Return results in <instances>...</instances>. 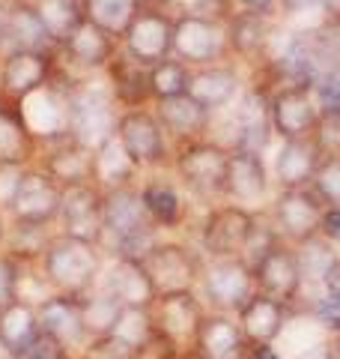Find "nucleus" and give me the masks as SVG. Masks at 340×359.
Listing matches in <instances>:
<instances>
[{
  "label": "nucleus",
  "mask_w": 340,
  "mask_h": 359,
  "mask_svg": "<svg viewBox=\"0 0 340 359\" xmlns=\"http://www.w3.org/2000/svg\"><path fill=\"white\" fill-rule=\"evenodd\" d=\"M162 240L150 212L143 207L141 183L120 186L105 192V257H138L143 261L153 245Z\"/></svg>",
  "instance_id": "f257e3e1"
},
{
  "label": "nucleus",
  "mask_w": 340,
  "mask_h": 359,
  "mask_svg": "<svg viewBox=\"0 0 340 359\" xmlns=\"http://www.w3.org/2000/svg\"><path fill=\"white\" fill-rule=\"evenodd\" d=\"M101 269H105V252L66 233H57L39 261V273L48 282L51 294L66 297H87L90 290H96Z\"/></svg>",
  "instance_id": "f03ea898"
},
{
  "label": "nucleus",
  "mask_w": 340,
  "mask_h": 359,
  "mask_svg": "<svg viewBox=\"0 0 340 359\" xmlns=\"http://www.w3.org/2000/svg\"><path fill=\"white\" fill-rule=\"evenodd\" d=\"M227 165H230V147L215 138H200L173 147L170 174L176 177V183L185 189L188 198L209 207L224 201Z\"/></svg>",
  "instance_id": "7ed1b4c3"
},
{
  "label": "nucleus",
  "mask_w": 340,
  "mask_h": 359,
  "mask_svg": "<svg viewBox=\"0 0 340 359\" xmlns=\"http://www.w3.org/2000/svg\"><path fill=\"white\" fill-rule=\"evenodd\" d=\"M260 219L257 210H248L230 201L209 204L197 224V249L206 261L215 257H242V249Z\"/></svg>",
  "instance_id": "20e7f679"
},
{
  "label": "nucleus",
  "mask_w": 340,
  "mask_h": 359,
  "mask_svg": "<svg viewBox=\"0 0 340 359\" xmlns=\"http://www.w3.org/2000/svg\"><path fill=\"white\" fill-rule=\"evenodd\" d=\"M117 138L138 165V171L153 174L170 168L173 159V144H170L167 132L158 123L153 105L146 108H122L117 120Z\"/></svg>",
  "instance_id": "39448f33"
},
{
  "label": "nucleus",
  "mask_w": 340,
  "mask_h": 359,
  "mask_svg": "<svg viewBox=\"0 0 340 359\" xmlns=\"http://www.w3.org/2000/svg\"><path fill=\"white\" fill-rule=\"evenodd\" d=\"M197 294L203 299L206 311L221 314H239V309L257 294L254 269L242 257H215L203 261Z\"/></svg>",
  "instance_id": "423d86ee"
},
{
  "label": "nucleus",
  "mask_w": 340,
  "mask_h": 359,
  "mask_svg": "<svg viewBox=\"0 0 340 359\" xmlns=\"http://www.w3.org/2000/svg\"><path fill=\"white\" fill-rule=\"evenodd\" d=\"M57 69H60L57 51L6 48L0 54V99L9 105H24L30 96L54 81Z\"/></svg>",
  "instance_id": "0eeeda50"
},
{
  "label": "nucleus",
  "mask_w": 340,
  "mask_h": 359,
  "mask_svg": "<svg viewBox=\"0 0 340 359\" xmlns=\"http://www.w3.org/2000/svg\"><path fill=\"white\" fill-rule=\"evenodd\" d=\"M173 57L191 66V69L230 60L227 25L183 9L173 21Z\"/></svg>",
  "instance_id": "6e6552de"
},
{
  "label": "nucleus",
  "mask_w": 340,
  "mask_h": 359,
  "mask_svg": "<svg viewBox=\"0 0 340 359\" xmlns=\"http://www.w3.org/2000/svg\"><path fill=\"white\" fill-rule=\"evenodd\" d=\"M63 210V186L51 174H45L39 165H30L21 171L18 186L6 204L9 222L24 224H57Z\"/></svg>",
  "instance_id": "1a4fd4ad"
},
{
  "label": "nucleus",
  "mask_w": 340,
  "mask_h": 359,
  "mask_svg": "<svg viewBox=\"0 0 340 359\" xmlns=\"http://www.w3.org/2000/svg\"><path fill=\"white\" fill-rule=\"evenodd\" d=\"M206 306L197 290H179V294H162L153 306V320L158 332V344L183 353L194 347L197 330L203 323Z\"/></svg>",
  "instance_id": "9d476101"
},
{
  "label": "nucleus",
  "mask_w": 340,
  "mask_h": 359,
  "mask_svg": "<svg viewBox=\"0 0 340 359\" xmlns=\"http://www.w3.org/2000/svg\"><path fill=\"white\" fill-rule=\"evenodd\" d=\"M117 54H120V39L93 25L90 18H84L72 30V36L57 48V60H60V69L69 78H87V75H101Z\"/></svg>",
  "instance_id": "9b49d317"
},
{
  "label": "nucleus",
  "mask_w": 340,
  "mask_h": 359,
  "mask_svg": "<svg viewBox=\"0 0 340 359\" xmlns=\"http://www.w3.org/2000/svg\"><path fill=\"white\" fill-rule=\"evenodd\" d=\"M203 261L206 257L200 255V249H191L188 243H179V240H158L150 249V255L143 257L158 297L179 294V290H197Z\"/></svg>",
  "instance_id": "f8f14e48"
},
{
  "label": "nucleus",
  "mask_w": 340,
  "mask_h": 359,
  "mask_svg": "<svg viewBox=\"0 0 340 359\" xmlns=\"http://www.w3.org/2000/svg\"><path fill=\"white\" fill-rule=\"evenodd\" d=\"M173 21L176 15H170L167 9L141 6L129 21L126 33L120 36L122 54L143 66H155L173 57Z\"/></svg>",
  "instance_id": "ddd939ff"
},
{
  "label": "nucleus",
  "mask_w": 340,
  "mask_h": 359,
  "mask_svg": "<svg viewBox=\"0 0 340 359\" xmlns=\"http://www.w3.org/2000/svg\"><path fill=\"white\" fill-rule=\"evenodd\" d=\"M269 219L278 228L283 243L299 245L320 233L325 204L313 189H278L269 201Z\"/></svg>",
  "instance_id": "4468645a"
},
{
  "label": "nucleus",
  "mask_w": 340,
  "mask_h": 359,
  "mask_svg": "<svg viewBox=\"0 0 340 359\" xmlns=\"http://www.w3.org/2000/svg\"><path fill=\"white\" fill-rule=\"evenodd\" d=\"M269 123L278 141L311 138L320 123L311 84H278L269 93Z\"/></svg>",
  "instance_id": "2eb2a0df"
},
{
  "label": "nucleus",
  "mask_w": 340,
  "mask_h": 359,
  "mask_svg": "<svg viewBox=\"0 0 340 359\" xmlns=\"http://www.w3.org/2000/svg\"><path fill=\"white\" fill-rule=\"evenodd\" d=\"M57 228L66 237L101 249L105 243V192L96 183L63 189V210Z\"/></svg>",
  "instance_id": "dca6fc26"
},
{
  "label": "nucleus",
  "mask_w": 340,
  "mask_h": 359,
  "mask_svg": "<svg viewBox=\"0 0 340 359\" xmlns=\"http://www.w3.org/2000/svg\"><path fill=\"white\" fill-rule=\"evenodd\" d=\"M271 168L266 165V153L257 150H230L224 180V201L248 210L263 207L271 201Z\"/></svg>",
  "instance_id": "f3484780"
},
{
  "label": "nucleus",
  "mask_w": 340,
  "mask_h": 359,
  "mask_svg": "<svg viewBox=\"0 0 340 359\" xmlns=\"http://www.w3.org/2000/svg\"><path fill=\"white\" fill-rule=\"evenodd\" d=\"M99 287L111 294L122 309H153L158 299L150 269L138 257H108Z\"/></svg>",
  "instance_id": "a211bd4d"
},
{
  "label": "nucleus",
  "mask_w": 340,
  "mask_h": 359,
  "mask_svg": "<svg viewBox=\"0 0 340 359\" xmlns=\"http://www.w3.org/2000/svg\"><path fill=\"white\" fill-rule=\"evenodd\" d=\"M278 33L275 15L263 13H248V9H236L233 18L227 21V42H230V60L245 66H263L269 57L271 39Z\"/></svg>",
  "instance_id": "6ab92c4d"
},
{
  "label": "nucleus",
  "mask_w": 340,
  "mask_h": 359,
  "mask_svg": "<svg viewBox=\"0 0 340 359\" xmlns=\"http://www.w3.org/2000/svg\"><path fill=\"white\" fill-rule=\"evenodd\" d=\"M254 278H257V290H260V294H266L271 299H281L283 306H290V309H299V299H302V290H304V278H302L299 255H296V245H292V243L281 240L275 249L269 252L266 261L254 269Z\"/></svg>",
  "instance_id": "aec40b11"
},
{
  "label": "nucleus",
  "mask_w": 340,
  "mask_h": 359,
  "mask_svg": "<svg viewBox=\"0 0 340 359\" xmlns=\"http://www.w3.org/2000/svg\"><path fill=\"white\" fill-rule=\"evenodd\" d=\"M36 311H39V330L45 335H51L54 341H60L66 351H72L78 356L87 347L90 330H87V320H84L81 297L51 294L39 302Z\"/></svg>",
  "instance_id": "412c9836"
},
{
  "label": "nucleus",
  "mask_w": 340,
  "mask_h": 359,
  "mask_svg": "<svg viewBox=\"0 0 340 359\" xmlns=\"http://www.w3.org/2000/svg\"><path fill=\"white\" fill-rule=\"evenodd\" d=\"M36 165L45 174H51L63 189L84 186V183H93L96 177V150L84 147L72 135H63V138L42 144Z\"/></svg>",
  "instance_id": "4be33fe9"
},
{
  "label": "nucleus",
  "mask_w": 340,
  "mask_h": 359,
  "mask_svg": "<svg viewBox=\"0 0 340 359\" xmlns=\"http://www.w3.org/2000/svg\"><path fill=\"white\" fill-rule=\"evenodd\" d=\"M245 75L242 66L236 60H224V63H212V66H200L191 69V84H188V96L197 99L203 108H209L212 114L230 108L245 90Z\"/></svg>",
  "instance_id": "5701e85b"
},
{
  "label": "nucleus",
  "mask_w": 340,
  "mask_h": 359,
  "mask_svg": "<svg viewBox=\"0 0 340 359\" xmlns=\"http://www.w3.org/2000/svg\"><path fill=\"white\" fill-rule=\"evenodd\" d=\"M153 111L162 129L167 132V138L173 147L179 144H188V141H200V138H209L212 126H215V114L209 108H203L197 99L185 96H176V99H164V102H153Z\"/></svg>",
  "instance_id": "b1692460"
},
{
  "label": "nucleus",
  "mask_w": 340,
  "mask_h": 359,
  "mask_svg": "<svg viewBox=\"0 0 340 359\" xmlns=\"http://www.w3.org/2000/svg\"><path fill=\"white\" fill-rule=\"evenodd\" d=\"M292 314H296V309L283 306L281 299H271L257 290L239 309L236 320H239L248 347H263V344H278V339L287 332V323Z\"/></svg>",
  "instance_id": "393cba45"
},
{
  "label": "nucleus",
  "mask_w": 340,
  "mask_h": 359,
  "mask_svg": "<svg viewBox=\"0 0 340 359\" xmlns=\"http://www.w3.org/2000/svg\"><path fill=\"white\" fill-rule=\"evenodd\" d=\"M141 198L158 231H179L188 222V195L176 183V177L150 174L141 180Z\"/></svg>",
  "instance_id": "a878e982"
},
{
  "label": "nucleus",
  "mask_w": 340,
  "mask_h": 359,
  "mask_svg": "<svg viewBox=\"0 0 340 359\" xmlns=\"http://www.w3.org/2000/svg\"><path fill=\"white\" fill-rule=\"evenodd\" d=\"M323 162V150L311 138L281 141L271 159V183L275 189H308L313 183V174Z\"/></svg>",
  "instance_id": "bb28decb"
},
{
  "label": "nucleus",
  "mask_w": 340,
  "mask_h": 359,
  "mask_svg": "<svg viewBox=\"0 0 340 359\" xmlns=\"http://www.w3.org/2000/svg\"><path fill=\"white\" fill-rule=\"evenodd\" d=\"M42 141L30 129L21 105L0 102V168H30L39 162Z\"/></svg>",
  "instance_id": "cd10ccee"
},
{
  "label": "nucleus",
  "mask_w": 340,
  "mask_h": 359,
  "mask_svg": "<svg viewBox=\"0 0 340 359\" xmlns=\"http://www.w3.org/2000/svg\"><path fill=\"white\" fill-rule=\"evenodd\" d=\"M194 353L200 359H248L251 347L245 341L236 314L206 311L194 339Z\"/></svg>",
  "instance_id": "c85d7f7f"
},
{
  "label": "nucleus",
  "mask_w": 340,
  "mask_h": 359,
  "mask_svg": "<svg viewBox=\"0 0 340 359\" xmlns=\"http://www.w3.org/2000/svg\"><path fill=\"white\" fill-rule=\"evenodd\" d=\"M39 311L36 302L15 299L0 311V351L9 359H18L39 339Z\"/></svg>",
  "instance_id": "c756f323"
},
{
  "label": "nucleus",
  "mask_w": 340,
  "mask_h": 359,
  "mask_svg": "<svg viewBox=\"0 0 340 359\" xmlns=\"http://www.w3.org/2000/svg\"><path fill=\"white\" fill-rule=\"evenodd\" d=\"M6 48L24 51H57L33 0H9L6 9Z\"/></svg>",
  "instance_id": "7c9ffc66"
},
{
  "label": "nucleus",
  "mask_w": 340,
  "mask_h": 359,
  "mask_svg": "<svg viewBox=\"0 0 340 359\" xmlns=\"http://www.w3.org/2000/svg\"><path fill=\"white\" fill-rule=\"evenodd\" d=\"M146 69L150 66H143L138 60H132L129 54H120L111 60V66L105 69V78L111 84V93L117 99L120 108H146L153 105L150 99V87H146Z\"/></svg>",
  "instance_id": "2f4dec72"
},
{
  "label": "nucleus",
  "mask_w": 340,
  "mask_h": 359,
  "mask_svg": "<svg viewBox=\"0 0 340 359\" xmlns=\"http://www.w3.org/2000/svg\"><path fill=\"white\" fill-rule=\"evenodd\" d=\"M111 339H117L120 344H126L129 351H134L141 359L153 356L158 347V332H155V320H153V309H120L113 318Z\"/></svg>",
  "instance_id": "473e14b6"
},
{
  "label": "nucleus",
  "mask_w": 340,
  "mask_h": 359,
  "mask_svg": "<svg viewBox=\"0 0 340 359\" xmlns=\"http://www.w3.org/2000/svg\"><path fill=\"white\" fill-rule=\"evenodd\" d=\"M138 174H141L138 165L132 162V156L126 153V147L120 144L117 135L108 138L96 150V177H93V183L101 189V192H108V189H120V186L141 183Z\"/></svg>",
  "instance_id": "72a5a7b5"
},
{
  "label": "nucleus",
  "mask_w": 340,
  "mask_h": 359,
  "mask_svg": "<svg viewBox=\"0 0 340 359\" xmlns=\"http://www.w3.org/2000/svg\"><path fill=\"white\" fill-rule=\"evenodd\" d=\"M60 233L57 224H24V222H9V237H6V249L24 266H39L42 255L48 252L51 240Z\"/></svg>",
  "instance_id": "f704fd0d"
},
{
  "label": "nucleus",
  "mask_w": 340,
  "mask_h": 359,
  "mask_svg": "<svg viewBox=\"0 0 340 359\" xmlns=\"http://www.w3.org/2000/svg\"><path fill=\"white\" fill-rule=\"evenodd\" d=\"M33 6H36L42 25L57 48H60V45L72 36V30L87 18L84 0H33Z\"/></svg>",
  "instance_id": "c9c22d12"
},
{
  "label": "nucleus",
  "mask_w": 340,
  "mask_h": 359,
  "mask_svg": "<svg viewBox=\"0 0 340 359\" xmlns=\"http://www.w3.org/2000/svg\"><path fill=\"white\" fill-rule=\"evenodd\" d=\"M296 255H299V269H302V278H304V290H311L323 282L337 261H340V252L334 243H328L323 233L304 240L296 245Z\"/></svg>",
  "instance_id": "e433bc0d"
},
{
  "label": "nucleus",
  "mask_w": 340,
  "mask_h": 359,
  "mask_svg": "<svg viewBox=\"0 0 340 359\" xmlns=\"http://www.w3.org/2000/svg\"><path fill=\"white\" fill-rule=\"evenodd\" d=\"M191 84V66L183 60L167 57L162 63H155L146 69V87H150V99L153 102H164V99H176L185 96Z\"/></svg>",
  "instance_id": "4c0bfd02"
},
{
  "label": "nucleus",
  "mask_w": 340,
  "mask_h": 359,
  "mask_svg": "<svg viewBox=\"0 0 340 359\" xmlns=\"http://www.w3.org/2000/svg\"><path fill=\"white\" fill-rule=\"evenodd\" d=\"M138 9L141 0H84V15L117 39L126 33L129 21L134 18Z\"/></svg>",
  "instance_id": "58836bf2"
},
{
  "label": "nucleus",
  "mask_w": 340,
  "mask_h": 359,
  "mask_svg": "<svg viewBox=\"0 0 340 359\" xmlns=\"http://www.w3.org/2000/svg\"><path fill=\"white\" fill-rule=\"evenodd\" d=\"M283 237L278 233V228L271 224V219H269V212L263 216L260 212V219H257V224H254V231H251V237H248V243H245V249H242V261L251 266V269H257L260 264L269 257V252L275 249V245L281 243Z\"/></svg>",
  "instance_id": "ea45409f"
},
{
  "label": "nucleus",
  "mask_w": 340,
  "mask_h": 359,
  "mask_svg": "<svg viewBox=\"0 0 340 359\" xmlns=\"http://www.w3.org/2000/svg\"><path fill=\"white\" fill-rule=\"evenodd\" d=\"M311 189L325 207H340V156H323Z\"/></svg>",
  "instance_id": "a19ab883"
},
{
  "label": "nucleus",
  "mask_w": 340,
  "mask_h": 359,
  "mask_svg": "<svg viewBox=\"0 0 340 359\" xmlns=\"http://www.w3.org/2000/svg\"><path fill=\"white\" fill-rule=\"evenodd\" d=\"M21 278H24V264H18L9 252H0V311L18 299Z\"/></svg>",
  "instance_id": "79ce46f5"
},
{
  "label": "nucleus",
  "mask_w": 340,
  "mask_h": 359,
  "mask_svg": "<svg viewBox=\"0 0 340 359\" xmlns=\"http://www.w3.org/2000/svg\"><path fill=\"white\" fill-rule=\"evenodd\" d=\"M78 359H141L134 351H129L126 344H120L117 339H111V335H96V339H90L87 347L81 353H78Z\"/></svg>",
  "instance_id": "37998d69"
},
{
  "label": "nucleus",
  "mask_w": 340,
  "mask_h": 359,
  "mask_svg": "<svg viewBox=\"0 0 340 359\" xmlns=\"http://www.w3.org/2000/svg\"><path fill=\"white\" fill-rule=\"evenodd\" d=\"M311 90H313V99H316L320 114H340V72L313 81Z\"/></svg>",
  "instance_id": "c03bdc74"
},
{
  "label": "nucleus",
  "mask_w": 340,
  "mask_h": 359,
  "mask_svg": "<svg viewBox=\"0 0 340 359\" xmlns=\"http://www.w3.org/2000/svg\"><path fill=\"white\" fill-rule=\"evenodd\" d=\"M313 141L323 156H340V114H320Z\"/></svg>",
  "instance_id": "a18cd8bd"
},
{
  "label": "nucleus",
  "mask_w": 340,
  "mask_h": 359,
  "mask_svg": "<svg viewBox=\"0 0 340 359\" xmlns=\"http://www.w3.org/2000/svg\"><path fill=\"white\" fill-rule=\"evenodd\" d=\"M185 13H194V15H203V18H212V21H227L233 18L236 13V0H185Z\"/></svg>",
  "instance_id": "49530a36"
},
{
  "label": "nucleus",
  "mask_w": 340,
  "mask_h": 359,
  "mask_svg": "<svg viewBox=\"0 0 340 359\" xmlns=\"http://www.w3.org/2000/svg\"><path fill=\"white\" fill-rule=\"evenodd\" d=\"M18 359H78L72 351H66V347L60 341H54L51 335L39 332V339L33 341L24 353H21Z\"/></svg>",
  "instance_id": "de8ad7c7"
},
{
  "label": "nucleus",
  "mask_w": 340,
  "mask_h": 359,
  "mask_svg": "<svg viewBox=\"0 0 340 359\" xmlns=\"http://www.w3.org/2000/svg\"><path fill=\"white\" fill-rule=\"evenodd\" d=\"M296 359H337L334 356V341H332V335H320V339H311L308 344L302 347V353Z\"/></svg>",
  "instance_id": "09e8293b"
},
{
  "label": "nucleus",
  "mask_w": 340,
  "mask_h": 359,
  "mask_svg": "<svg viewBox=\"0 0 340 359\" xmlns=\"http://www.w3.org/2000/svg\"><path fill=\"white\" fill-rule=\"evenodd\" d=\"M311 13H320V0H278L281 18H302Z\"/></svg>",
  "instance_id": "8fccbe9b"
},
{
  "label": "nucleus",
  "mask_w": 340,
  "mask_h": 359,
  "mask_svg": "<svg viewBox=\"0 0 340 359\" xmlns=\"http://www.w3.org/2000/svg\"><path fill=\"white\" fill-rule=\"evenodd\" d=\"M24 168H0V210H6L9 198H13L15 186H18V177Z\"/></svg>",
  "instance_id": "3c124183"
},
{
  "label": "nucleus",
  "mask_w": 340,
  "mask_h": 359,
  "mask_svg": "<svg viewBox=\"0 0 340 359\" xmlns=\"http://www.w3.org/2000/svg\"><path fill=\"white\" fill-rule=\"evenodd\" d=\"M320 233L328 240L340 245V207H325L323 212V224H320Z\"/></svg>",
  "instance_id": "603ef678"
},
{
  "label": "nucleus",
  "mask_w": 340,
  "mask_h": 359,
  "mask_svg": "<svg viewBox=\"0 0 340 359\" xmlns=\"http://www.w3.org/2000/svg\"><path fill=\"white\" fill-rule=\"evenodd\" d=\"M236 9H248V13L275 15V13H278V0H236Z\"/></svg>",
  "instance_id": "864d4df0"
},
{
  "label": "nucleus",
  "mask_w": 340,
  "mask_h": 359,
  "mask_svg": "<svg viewBox=\"0 0 340 359\" xmlns=\"http://www.w3.org/2000/svg\"><path fill=\"white\" fill-rule=\"evenodd\" d=\"M320 21L340 27V0H320Z\"/></svg>",
  "instance_id": "5fc2aeb1"
},
{
  "label": "nucleus",
  "mask_w": 340,
  "mask_h": 359,
  "mask_svg": "<svg viewBox=\"0 0 340 359\" xmlns=\"http://www.w3.org/2000/svg\"><path fill=\"white\" fill-rule=\"evenodd\" d=\"M6 9L9 0H0V54L6 51Z\"/></svg>",
  "instance_id": "6e6d98bb"
},
{
  "label": "nucleus",
  "mask_w": 340,
  "mask_h": 359,
  "mask_svg": "<svg viewBox=\"0 0 340 359\" xmlns=\"http://www.w3.org/2000/svg\"><path fill=\"white\" fill-rule=\"evenodd\" d=\"M176 4H185V0H141V6H153V9H170Z\"/></svg>",
  "instance_id": "4d7b16f0"
},
{
  "label": "nucleus",
  "mask_w": 340,
  "mask_h": 359,
  "mask_svg": "<svg viewBox=\"0 0 340 359\" xmlns=\"http://www.w3.org/2000/svg\"><path fill=\"white\" fill-rule=\"evenodd\" d=\"M6 237H9V222H6V210H0V252L6 249Z\"/></svg>",
  "instance_id": "13d9d810"
},
{
  "label": "nucleus",
  "mask_w": 340,
  "mask_h": 359,
  "mask_svg": "<svg viewBox=\"0 0 340 359\" xmlns=\"http://www.w3.org/2000/svg\"><path fill=\"white\" fill-rule=\"evenodd\" d=\"M0 102H3V99H0Z\"/></svg>",
  "instance_id": "bf43d9fd"
}]
</instances>
